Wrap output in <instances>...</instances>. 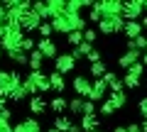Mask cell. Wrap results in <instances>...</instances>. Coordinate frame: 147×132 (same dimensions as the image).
Wrapping results in <instances>:
<instances>
[{
  "mask_svg": "<svg viewBox=\"0 0 147 132\" xmlns=\"http://www.w3.org/2000/svg\"><path fill=\"white\" fill-rule=\"evenodd\" d=\"M25 32H22L20 25H10L5 27V37L0 39V47L5 52H15V49H22V42H25Z\"/></svg>",
  "mask_w": 147,
  "mask_h": 132,
  "instance_id": "3957f363",
  "label": "cell"
},
{
  "mask_svg": "<svg viewBox=\"0 0 147 132\" xmlns=\"http://www.w3.org/2000/svg\"><path fill=\"white\" fill-rule=\"evenodd\" d=\"M105 86H108L110 93H120V90H125V83H123V76H118L115 71H108V74L103 76Z\"/></svg>",
  "mask_w": 147,
  "mask_h": 132,
  "instance_id": "2e32d148",
  "label": "cell"
},
{
  "mask_svg": "<svg viewBox=\"0 0 147 132\" xmlns=\"http://www.w3.org/2000/svg\"><path fill=\"white\" fill-rule=\"evenodd\" d=\"M113 113H118V108L113 105V101H110V98H105V101L98 105V115H105V117H110Z\"/></svg>",
  "mask_w": 147,
  "mask_h": 132,
  "instance_id": "4dcf8cb0",
  "label": "cell"
},
{
  "mask_svg": "<svg viewBox=\"0 0 147 132\" xmlns=\"http://www.w3.org/2000/svg\"><path fill=\"white\" fill-rule=\"evenodd\" d=\"M10 103H22V101H30V93H27V88L25 86H20V88H15L10 93V98H7Z\"/></svg>",
  "mask_w": 147,
  "mask_h": 132,
  "instance_id": "f1b7e54d",
  "label": "cell"
},
{
  "mask_svg": "<svg viewBox=\"0 0 147 132\" xmlns=\"http://www.w3.org/2000/svg\"><path fill=\"white\" fill-rule=\"evenodd\" d=\"M142 54H145V52H140V49H125V52L118 56V66H120V69H125V71L132 69L135 64L142 61Z\"/></svg>",
  "mask_w": 147,
  "mask_h": 132,
  "instance_id": "30bf717a",
  "label": "cell"
},
{
  "mask_svg": "<svg viewBox=\"0 0 147 132\" xmlns=\"http://www.w3.org/2000/svg\"><path fill=\"white\" fill-rule=\"evenodd\" d=\"M86 20H88V22H93V25L98 27V22L103 20V10L98 7V3H96V5H93V7L88 10V17H86Z\"/></svg>",
  "mask_w": 147,
  "mask_h": 132,
  "instance_id": "1f68e13d",
  "label": "cell"
},
{
  "mask_svg": "<svg viewBox=\"0 0 147 132\" xmlns=\"http://www.w3.org/2000/svg\"><path fill=\"white\" fill-rule=\"evenodd\" d=\"M123 83H125V90H135L137 86H140V78H135V76L125 74V76H123Z\"/></svg>",
  "mask_w": 147,
  "mask_h": 132,
  "instance_id": "d590c367",
  "label": "cell"
},
{
  "mask_svg": "<svg viewBox=\"0 0 147 132\" xmlns=\"http://www.w3.org/2000/svg\"><path fill=\"white\" fill-rule=\"evenodd\" d=\"M84 113H86V98H79V95H74L71 101H69V115L71 117H84Z\"/></svg>",
  "mask_w": 147,
  "mask_h": 132,
  "instance_id": "ac0fdd59",
  "label": "cell"
},
{
  "mask_svg": "<svg viewBox=\"0 0 147 132\" xmlns=\"http://www.w3.org/2000/svg\"><path fill=\"white\" fill-rule=\"evenodd\" d=\"M69 132H84V127H81V125H79V122H74V125H71V127H69Z\"/></svg>",
  "mask_w": 147,
  "mask_h": 132,
  "instance_id": "ee69618b",
  "label": "cell"
},
{
  "mask_svg": "<svg viewBox=\"0 0 147 132\" xmlns=\"http://www.w3.org/2000/svg\"><path fill=\"white\" fill-rule=\"evenodd\" d=\"M15 132H44L42 125H39V117H30L27 115L25 120H20L15 125Z\"/></svg>",
  "mask_w": 147,
  "mask_h": 132,
  "instance_id": "9a60e30c",
  "label": "cell"
},
{
  "mask_svg": "<svg viewBox=\"0 0 147 132\" xmlns=\"http://www.w3.org/2000/svg\"><path fill=\"white\" fill-rule=\"evenodd\" d=\"M74 125V120H71V115H57L54 117V125L52 127H57L59 132H69V127Z\"/></svg>",
  "mask_w": 147,
  "mask_h": 132,
  "instance_id": "4316f807",
  "label": "cell"
},
{
  "mask_svg": "<svg viewBox=\"0 0 147 132\" xmlns=\"http://www.w3.org/2000/svg\"><path fill=\"white\" fill-rule=\"evenodd\" d=\"M108 71H110V69H108V64H105V61H98V64H91V66H88V76H91L93 81L103 78Z\"/></svg>",
  "mask_w": 147,
  "mask_h": 132,
  "instance_id": "d4e9b609",
  "label": "cell"
},
{
  "mask_svg": "<svg viewBox=\"0 0 147 132\" xmlns=\"http://www.w3.org/2000/svg\"><path fill=\"white\" fill-rule=\"evenodd\" d=\"M37 49L42 52V56L47 59V61H54V59H57L59 54H61L54 39H39V42H37Z\"/></svg>",
  "mask_w": 147,
  "mask_h": 132,
  "instance_id": "4fadbf2b",
  "label": "cell"
},
{
  "mask_svg": "<svg viewBox=\"0 0 147 132\" xmlns=\"http://www.w3.org/2000/svg\"><path fill=\"white\" fill-rule=\"evenodd\" d=\"M145 15H147V0H145Z\"/></svg>",
  "mask_w": 147,
  "mask_h": 132,
  "instance_id": "f907efd6",
  "label": "cell"
},
{
  "mask_svg": "<svg viewBox=\"0 0 147 132\" xmlns=\"http://www.w3.org/2000/svg\"><path fill=\"white\" fill-rule=\"evenodd\" d=\"M54 34H71V32H86L88 29V20L84 15H76V12H64L61 17L52 20Z\"/></svg>",
  "mask_w": 147,
  "mask_h": 132,
  "instance_id": "6da1fadb",
  "label": "cell"
},
{
  "mask_svg": "<svg viewBox=\"0 0 147 132\" xmlns=\"http://www.w3.org/2000/svg\"><path fill=\"white\" fill-rule=\"evenodd\" d=\"M145 52H147V49H145Z\"/></svg>",
  "mask_w": 147,
  "mask_h": 132,
  "instance_id": "816d5d0a",
  "label": "cell"
},
{
  "mask_svg": "<svg viewBox=\"0 0 147 132\" xmlns=\"http://www.w3.org/2000/svg\"><path fill=\"white\" fill-rule=\"evenodd\" d=\"M93 52V44H88V42H84L81 47H76V49H71V56L76 59V61H84V59H88V54Z\"/></svg>",
  "mask_w": 147,
  "mask_h": 132,
  "instance_id": "484cf974",
  "label": "cell"
},
{
  "mask_svg": "<svg viewBox=\"0 0 147 132\" xmlns=\"http://www.w3.org/2000/svg\"><path fill=\"white\" fill-rule=\"evenodd\" d=\"M49 88H52L54 95H61L64 90H66V78H64V74L52 71V74H49Z\"/></svg>",
  "mask_w": 147,
  "mask_h": 132,
  "instance_id": "e0dca14e",
  "label": "cell"
},
{
  "mask_svg": "<svg viewBox=\"0 0 147 132\" xmlns=\"http://www.w3.org/2000/svg\"><path fill=\"white\" fill-rule=\"evenodd\" d=\"M127 132H142V125L140 122H130L127 125Z\"/></svg>",
  "mask_w": 147,
  "mask_h": 132,
  "instance_id": "b9f144b4",
  "label": "cell"
},
{
  "mask_svg": "<svg viewBox=\"0 0 147 132\" xmlns=\"http://www.w3.org/2000/svg\"><path fill=\"white\" fill-rule=\"evenodd\" d=\"M108 98L113 101V105H115L118 110H123V108L127 105V90H120V93H110Z\"/></svg>",
  "mask_w": 147,
  "mask_h": 132,
  "instance_id": "83f0119b",
  "label": "cell"
},
{
  "mask_svg": "<svg viewBox=\"0 0 147 132\" xmlns=\"http://www.w3.org/2000/svg\"><path fill=\"white\" fill-rule=\"evenodd\" d=\"M137 113L142 115V120H147V95L137 101Z\"/></svg>",
  "mask_w": 147,
  "mask_h": 132,
  "instance_id": "74e56055",
  "label": "cell"
},
{
  "mask_svg": "<svg viewBox=\"0 0 147 132\" xmlns=\"http://www.w3.org/2000/svg\"><path fill=\"white\" fill-rule=\"evenodd\" d=\"M5 37V25H0V39Z\"/></svg>",
  "mask_w": 147,
  "mask_h": 132,
  "instance_id": "f6af8a7d",
  "label": "cell"
},
{
  "mask_svg": "<svg viewBox=\"0 0 147 132\" xmlns=\"http://www.w3.org/2000/svg\"><path fill=\"white\" fill-rule=\"evenodd\" d=\"M71 88H74V93L79 95V98H88L91 88H93V78H91L88 74H79V76H74Z\"/></svg>",
  "mask_w": 147,
  "mask_h": 132,
  "instance_id": "9c48e42d",
  "label": "cell"
},
{
  "mask_svg": "<svg viewBox=\"0 0 147 132\" xmlns=\"http://www.w3.org/2000/svg\"><path fill=\"white\" fill-rule=\"evenodd\" d=\"M123 17L125 22H137L145 17V0H127L123 3Z\"/></svg>",
  "mask_w": 147,
  "mask_h": 132,
  "instance_id": "52a82bcc",
  "label": "cell"
},
{
  "mask_svg": "<svg viewBox=\"0 0 147 132\" xmlns=\"http://www.w3.org/2000/svg\"><path fill=\"white\" fill-rule=\"evenodd\" d=\"M79 125L84 127V132H98L100 130V117L98 115H84L79 120Z\"/></svg>",
  "mask_w": 147,
  "mask_h": 132,
  "instance_id": "7402d4cb",
  "label": "cell"
},
{
  "mask_svg": "<svg viewBox=\"0 0 147 132\" xmlns=\"http://www.w3.org/2000/svg\"><path fill=\"white\" fill-rule=\"evenodd\" d=\"M7 103H10V101H7V95H5V93H0V113L7 108Z\"/></svg>",
  "mask_w": 147,
  "mask_h": 132,
  "instance_id": "7bdbcfd3",
  "label": "cell"
},
{
  "mask_svg": "<svg viewBox=\"0 0 147 132\" xmlns=\"http://www.w3.org/2000/svg\"><path fill=\"white\" fill-rule=\"evenodd\" d=\"M98 7L103 10V17H123V3L120 0H100Z\"/></svg>",
  "mask_w": 147,
  "mask_h": 132,
  "instance_id": "5bb4252c",
  "label": "cell"
},
{
  "mask_svg": "<svg viewBox=\"0 0 147 132\" xmlns=\"http://www.w3.org/2000/svg\"><path fill=\"white\" fill-rule=\"evenodd\" d=\"M47 7H49V22H52V20H57V17H61L66 12V0H49Z\"/></svg>",
  "mask_w": 147,
  "mask_h": 132,
  "instance_id": "44dd1931",
  "label": "cell"
},
{
  "mask_svg": "<svg viewBox=\"0 0 147 132\" xmlns=\"http://www.w3.org/2000/svg\"><path fill=\"white\" fill-rule=\"evenodd\" d=\"M27 108H30V115L37 117V115H44L49 110V101L44 95H32L30 101H27Z\"/></svg>",
  "mask_w": 147,
  "mask_h": 132,
  "instance_id": "7c38bea8",
  "label": "cell"
},
{
  "mask_svg": "<svg viewBox=\"0 0 147 132\" xmlns=\"http://www.w3.org/2000/svg\"><path fill=\"white\" fill-rule=\"evenodd\" d=\"M10 117H5V115H0V132H12L15 130V125H10Z\"/></svg>",
  "mask_w": 147,
  "mask_h": 132,
  "instance_id": "8d00e7d4",
  "label": "cell"
},
{
  "mask_svg": "<svg viewBox=\"0 0 147 132\" xmlns=\"http://www.w3.org/2000/svg\"><path fill=\"white\" fill-rule=\"evenodd\" d=\"M140 22H142V27H145V29H147V15H145V17H142V20H140Z\"/></svg>",
  "mask_w": 147,
  "mask_h": 132,
  "instance_id": "7dc6e473",
  "label": "cell"
},
{
  "mask_svg": "<svg viewBox=\"0 0 147 132\" xmlns=\"http://www.w3.org/2000/svg\"><path fill=\"white\" fill-rule=\"evenodd\" d=\"M84 39H86L88 44H93L96 39H98V29H91V27H88V29L84 32Z\"/></svg>",
  "mask_w": 147,
  "mask_h": 132,
  "instance_id": "f35d334b",
  "label": "cell"
},
{
  "mask_svg": "<svg viewBox=\"0 0 147 132\" xmlns=\"http://www.w3.org/2000/svg\"><path fill=\"white\" fill-rule=\"evenodd\" d=\"M110 95V90H108V86H105V81L103 78H98V81H93V88H91V93H88V101L91 103H103L105 98Z\"/></svg>",
  "mask_w": 147,
  "mask_h": 132,
  "instance_id": "8fae6325",
  "label": "cell"
},
{
  "mask_svg": "<svg viewBox=\"0 0 147 132\" xmlns=\"http://www.w3.org/2000/svg\"><path fill=\"white\" fill-rule=\"evenodd\" d=\"M123 34H125V39H130V42H135L137 37H142L145 34V27H142V22H125V29H123Z\"/></svg>",
  "mask_w": 147,
  "mask_h": 132,
  "instance_id": "d6986e66",
  "label": "cell"
},
{
  "mask_svg": "<svg viewBox=\"0 0 147 132\" xmlns=\"http://www.w3.org/2000/svg\"><path fill=\"white\" fill-rule=\"evenodd\" d=\"M7 59H10V64H15V66H30V54L22 52V49H15V52H5Z\"/></svg>",
  "mask_w": 147,
  "mask_h": 132,
  "instance_id": "603a6c76",
  "label": "cell"
},
{
  "mask_svg": "<svg viewBox=\"0 0 147 132\" xmlns=\"http://www.w3.org/2000/svg\"><path fill=\"white\" fill-rule=\"evenodd\" d=\"M49 110L54 113V117L64 115V113H69V101L64 98V95H54L52 101H49Z\"/></svg>",
  "mask_w": 147,
  "mask_h": 132,
  "instance_id": "ffe728a7",
  "label": "cell"
},
{
  "mask_svg": "<svg viewBox=\"0 0 147 132\" xmlns=\"http://www.w3.org/2000/svg\"><path fill=\"white\" fill-rule=\"evenodd\" d=\"M44 64H47V59H44L42 52L37 49V52L30 54V66H27V69L30 71H44Z\"/></svg>",
  "mask_w": 147,
  "mask_h": 132,
  "instance_id": "cb8c5ba5",
  "label": "cell"
},
{
  "mask_svg": "<svg viewBox=\"0 0 147 132\" xmlns=\"http://www.w3.org/2000/svg\"><path fill=\"white\" fill-rule=\"evenodd\" d=\"M132 44H135V49H140V52H145V49H147V34H142V37H137V39H135Z\"/></svg>",
  "mask_w": 147,
  "mask_h": 132,
  "instance_id": "ab89813d",
  "label": "cell"
},
{
  "mask_svg": "<svg viewBox=\"0 0 147 132\" xmlns=\"http://www.w3.org/2000/svg\"><path fill=\"white\" fill-rule=\"evenodd\" d=\"M17 20H20V27H22V32H25V34L37 32L39 27H42V22H44L34 10H20V12H17Z\"/></svg>",
  "mask_w": 147,
  "mask_h": 132,
  "instance_id": "8992f818",
  "label": "cell"
},
{
  "mask_svg": "<svg viewBox=\"0 0 147 132\" xmlns=\"http://www.w3.org/2000/svg\"><path fill=\"white\" fill-rule=\"evenodd\" d=\"M37 34H39V39H52V34H54L52 22H42V27L37 29Z\"/></svg>",
  "mask_w": 147,
  "mask_h": 132,
  "instance_id": "836d02e7",
  "label": "cell"
},
{
  "mask_svg": "<svg viewBox=\"0 0 147 132\" xmlns=\"http://www.w3.org/2000/svg\"><path fill=\"white\" fill-rule=\"evenodd\" d=\"M140 125H142V132H147V120H142Z\"/></svg>",
  "mask_w": 147,
  "mask_h": 132,
  "instance_id": "bcb514c9",
  "label": "cell"
},
{
  "mask_svg": "<svg viewBox=\"0 0 147 132\" xmlns=\"http://www.w3.org/2000/svg\"><path fill=\"white\" fill-rule=\"evenodd\" d=\"M32 10L42 17L44 22H49V7H47V3H32Z\"/></svg>",
  "mask_w": 147,
  "mask_h": 132,
  "instance_id": "d6a6232c",
  "label": "cell"
},
{
  "mask_svg": "<svg viewBox=\"0 0 147 132\" xmlns=\"http://www.w3.org/2000/svg\"><path fill=\"white\" fill-rule=\"evenodd\" d=\"M98 132H100V130H98Z\"/></svg>",
  "mask_w": 147,
  "mask_h": 132,
  "instance_id": "f5cc1de1",
  "label": "cell"
},
{
  "mask_svg": "<svg viewBox=\"0 0 147 132\" xmlns=\"http://www.w3.org/2000/svg\"><path fill=\"white\" fill-rule=\"evenodd\" d=\"M52 64H54V71H59V74L66 76V74H71V71H76V64L79 61L71 56V52H61Z\"/></svg>",
  "mask_w": 147,
  "mask_h": 132,
  "instance_id": "ba28073f",
  "label": "cell"
},
{
  "mask_svg": "<svg viewBox=\"0 0 147 132\" xmlns=\"http://www.w3.org/2000/svg\"><path fill=\"white\" fill-rule=\"evenodd\" d=\"M22 86L27 88V93H30V98L32 95H44V93H49V74L47 71H30V74L25 76V81H22Z\"/></svg>",
  "mask_w": 147,
  "mask_h": 132,
  "instance_id": "7a4b0ae2",
  "label": "cell"
},
{
  "mask_svg": "<svg viewBox=\"0 0 147 132\" xmlns=\"http://www.w3.org/2000/svg\"><path fill=\"white\" fill-rule=\"evenodd\" d=\"M142 64H145V66H147V52L142 54Z\"/></svg>",
  "mask_w": 147,
  "mask_h": 132,
  "instance_id": "681fc988",
  "label": "cell"
},
{
  "mask_svg": "<svg viewBox=\"0 0 147 132\" xmlns=\"http://www.w3.org/2000/svg\"><path fill=\"white\" fill-rule=\"evenodd\" d=\"M125 74H130V76H135V78H142V76L147 74V66H145V64L140 61V64H135V66H132V69H127Z\"/></svg>",
  "mask_w": 147,
  "mask_h": 132,
  "instance_id": "e575fe53",
  "label": "cell"
},
{
  "mask_svg": "<svg viewBox=\"0 0 147 132\" xmlns=\"http://www.w3.org/2000/svg\"><path fill=\"white\" fill-rule=\"evenodd\" d=\"M96 113H98V108H96V103H91L88 98H86V113H84V115H96Z\"/></svg>",
  "mask_w": 147,
  "mask_h": 132,
  "instance_id": "60d3db41",
  "label": "cell"
},
{
  "mask_svg": "<svg viewBox=\"0 0 147 132\" xmlns=\"http://www.w3.org/2000/svg\"><path fill=\"white\" fill-rule=\"evenodd\" d=\"M22 81H25V76H22L17 69H7V71L0 69V93H5L7 98H10V93L15 88H20Z\"/></svg>",
  "mask_w": 147,
  "mask_h": 132,
  "instance_id": "277c9868",
  "label": "cell"
},
{
  "mask_svg": "<svg viewBox=\"0 0 147 132\" xmlns=\"http://www.w3.org/2000/svg\"><path fill=\"white\" fill-rule=\"evenodd\" d=\"M123 29H125V17H103L98 22V34H103V37L123 34Z\"/></svg>",
  "mask_w": 147,
  "mask_h": 132,
  "instance_id": "5b68a950",
  "label": "cell"
},
{
  "mask_svg": "<svg viewBox=\"0 0 147 132\" xmlns=\"http://www.w3.org/2000/svg\"><path fill=\"white\" fill-rule=\"evenodd\" d=\"M44 132H59V130H57V127H47V130H44Z\"/></svg>",
  "mask_w": 147,
  "mask_h": 132,
  "instance_id": "c3c4849f",
  "label": "cell"
},
{
  "mask_svg": "<svg viewBox=\"0 0 147 132\" xmlns=\"http://www.w3.org/2000/svg\"><path fill=\"white\" fill-rule=\"evenodd\" d=\"M64 39H66V44H69V47H71V49L81 47V44L86 42V39H84V32H71V34H66V37H64Z\"/></svg>",
  "mask_w": 147,
  "mask_h": 132,
  "instance_id": "f546056e",
  "label": "cell"
}]
</instances>
